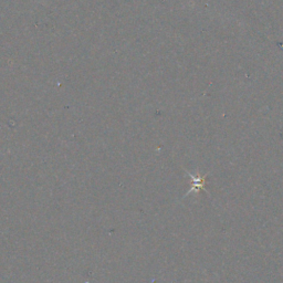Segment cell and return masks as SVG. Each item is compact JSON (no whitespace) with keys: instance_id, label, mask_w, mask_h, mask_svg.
<instances>
[{"instance_id":"cell-1","label":"cell","mask_w":283,"mask_h":283,"mask_svg":"<svg viewBox=\"0 0 283 283\" xmlns=\"http://www.w3.org/2000/svg\"><path fill=\"white\" fill-rule=\"evenodd\" d=\"M188 175L192 178V184H194V186H192V188L189 192L195 191V189H196V191H198V189L205 187V178H206L207 175H205L204 177H198V178H195V176L189 174V172H188ZM189 192H188V194H189Z\"/></svg>"}]
</instances>
